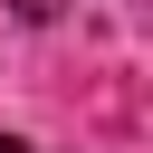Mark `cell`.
<instances>
[{"mask_svg": "<svg viewBox=\"0 0 153 153\" xmlns=\"http://www.w3.org/2000/svg\"><path fill=\"white\" fill-rule=\"evenodd\" d=\"M0 153H29V143H10V134H0Z\"/></svg>", "mask_w": 153, "mask_h": 153, "instance_id": "obj_2", "label": "cell"}, {"mask_svg": "<svg viewBox=\"0 0 153 153\" xmlns=\"http://www.w3.org/2000/svg\"><path fill=\"white\" fill-rule=\"evenodd\" d=\"M19 19H57V0H19Z\"/></svg>", "mask_w": 153, "mask_h": 153, "instance_id": "obj_1", "label": "cell"}]
</instances>
